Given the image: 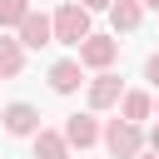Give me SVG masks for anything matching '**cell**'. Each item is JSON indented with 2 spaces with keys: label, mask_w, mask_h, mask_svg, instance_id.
<instances>
[{
  "label": "cell",
  "mask_w": 159,
  "mask_h": 159,
  "mask_svg": "<svg viewBox=\"0 0 159 159\" xmlns=\"http://www.w3.org/2000/svg\"><path fill=\"white\" fill-rule=\"evenodd\" d=\"M149 149H154V154H159V124H154V129H149Z\"/></svg>",
  "instance_id": "16"
},
{
  "label": "cell",
  "mask_w": 159,
  "mask_h": 159,
  "mask_svg": "<svg viewBox=\"0 0 159 159\" xmlns=\"http://www.w3.org/2000/svg\"><path fill=\"white\" fill-rule=\"evenodd\" d=\"M55 40V20H45L40 10H30L25 20H20V45L25 50H40V45H50Z\"/></svg>",
  "instance_id": "7"
},
{
  "label": "cell",
  "mask_w": 159,
  "mask_h": 159,
  "mask_svg": "<svg viewBox=\"0 0 159 159\" xmlns=\"http://www.w3.org/2000/svg\"><path fill=\"white\" fill-rule=\"evenodd\" d=\"M80 84H84V65L80 60H55L50 65V89L55 94H75Z\"/></svg>",
  "instance_id": "8"
},
{
  "label": "cell",
  "mask_w": 159,
  "mask_h": 159,
  "mask_svg": "<svg viewBox=\"0 0 159 159\" xmlns=\"http://www.w3.org/2000/svg\"><path fill=\"white\" fill-rule=\"evenodd\" d=\"M30 15V0H0V30H20V20Z\"/></svg>",
  "instance_id": "13"
},
{
  "label": "cell",
  "mask_w": 159,
  "mask_h": 159,
  "mask_svg": "<svg viewBox=\"0 0 159 159\" xmlns=\"http://www.w3.org/2000/svg\"><path fill=\"white\" fill-rule=\"evenodd\" d=\"M114 55H119V40H114V35H89V40L80 45V65H84V70H94V75H99V70H109V65H114Z\"/></svg>",
  "instance_id": "4"
},
{
  "label": "cell",
  "mask_w": 159,
  "mask_h": 159,
  "mask_svg": "<svg viewBox=\"0 0 159 159\" xmlns=\"http://www.w3.org/2000/svg\"><path fill=\"white\" fill-rule=\"evenodd\" d=\"M109 20H114L119 35L139 30V20H144V0H114V5H109Z\"/></svg>",
  "instance_id": "10"
},
{
  "label": "cell",
  "mask_w": 159,
  "mask_h": 159,
  "mask_svg": "<svg viewBox=\"0 0 159 159\" xmlns=\"http://www.w3.org/2000/svg\"><path fill=\"white\" fill-rule=\"evenodd\" d=\"M35 159H70L65 129H40V134H35Z\"/></svg>",
  "instance_id": "11"
},
{
  "label": "cell",
  "mask_w": 159,
  "mask_h": 159,
  "mask_svg": "<svg viewBox=\"0 0 159 159\" xmlns=\"http://www.w3.org/2000/svg\"><path fill=\"white\" fill-rule=\"evenodd\" d=\"M0 124H5V134H15V139H35V134H40V109L25 104V99H15V104L0 109Z\"/></svg>",
  "instance_id": "3"
},
{
  "label": "cell",
  "mask_w": 159,
  "mask_h": 159,
  "mask_svg": "<svg viewBox=\"0 0 159 159\" xmlns=\"http://www.w3.org/2000/svg\"><path fill=\"white\" fill-rule=\"evenodd\" d=\"M134 159H159V154H134Z\"/></svg>",
  "instance_id": "17"
},
{
  "label": "cell",
  "mask_w": 159,
  "mask_h": 159,
  "mask_svg": "<svg viewBox=\"0 0 159 159\" xmlns=\"http://www.w3.org/2000/svg\"><path fill=\"white\" fill-rule=\"evenodd\" d=\"M119 94H124V84H119V75H109V70H99L94 80H89V109L99 114V109H114L119 104Z\"/></svg>",
  "instance_id": "5"
},
{
  "label": "cell",
  "mask_w": 159,
  "mask_h": 159,
  "mask_svg": "<svg viewBox=\"0 0 159 159\" xmlns=\"http://www.w3.org/2000/svg\"><path fill=\"white\" fill-rule=\"evenodd\" d=\"M144 5H149V10H159V0H144Z\"/></svg>",
  "instance_id": "18"
},
{
  "label": "cell",
  "mask_w": 159,
  "mask_h": 159,
  "mask_svg": "<svg viewBox=\"0 0 159 159\" xmlns=\"http://www.w3.org/2000/svg\"><path fill=\"white\" fill-rule=\"evenodd\" d=\"M55 40H60V45H75V50L89 40V10H84L80 0H70V5L55 10Z\"/></svg>",
  "instance_id": "1"
},
{
  "label": "cell",
  "mask_w": 159,
  "mask_h": 159,
  "mask_svg": "<svg viewBox=\"0 0 159 159\" xmlns=\"http://www.w3.org/2000/svg\"><path fill=\"white\" fill-rule=\"evenodd\" d=\"M80 5H84V10H89V15H94V10H109V5H114V0H80Z\"/></svg>",
  "instance_id": "15"
},
{
  "label": "cell",
  "mask_w": 159,
  "mask_h": 159,
  "mask_svg": "<svg viewBox=\"0 0 159 159\" xmlns=\"http://www.w3.org/2000/svg\"><path fill=\"white\" fill-rule=\"evenodd\" d=\"M144 80H149V84H159V50L144 60Z\"/></svg>",
  "instance_id": "14"
},
{
  "label": "cell",
  "mask_w": 159,
  "mask_h": 159,
  "mask_svg": "<svg viewBox=\"0 0 159 159\" xmlns=\"http://www.w3.org/2000/svg\"><path fill=\"white\" fill-rule=\"evenodd\" d=\"M99 134H104V129H99L94 109H89V114H70V119H65V139H70V149H89Z\"/></svg>",
  "instance_id": "6"
},
{
  "label": "cell",
  "mask_w": 159,
  "mask_h": 159,
  "mask_svg": "<svg viewBox=\"0 0 159 159\" xmlns=\"http://www.w3.org/2000/svg\"><path fill=\"white\" fill-rule=\"evenodd\" d=\"M99 139H104V149H109L114 159H134V154H144V129L129 124V119H109Z\"/></svg>",
  "instance_id": "2"
},
{
  "label": "cell",
  "mask_w": 159,
  "mask_h": 159,
  "mask_svg": "<svg viewBox=\"0 0 159 159\" xmlns=\"http://www.w3.org/2000/svg\"><path fill=\"white\" fill-rule=\"evenodd\" d=\"M154 109H159V104H154Z\"/></svg>",
  "instance_id": "19"
},
{
  "label": "cell",
  "mask_w": 159,
  "mask_h": 159,
  "mask_svg": "<svg viewBox=\"0 0 159 159\" xmlns=\"http://www.w3.org/2000/svg\"><path fill=\"white\" fill-rule=\"evenodd\" d=\"M149 114H154V94H144V89H124V94H119V119L144 124Z\"/></svg>",
  "instance_id": "9"
},
{
  "label": "cell",
  "mask_w": 159,
  "mask_h": 159,
  "mask_svg": "<svg viewBox=\"0 0 159 159\" xmlns=\"http://www.w3.org/2000/svg\"><path fill=\"white\" fill-rule=\"evenodd\" d=\"M20 70H25V45L0 35V80H15Z\"/></svg>",
  "instance_id": "12"
}]
</instances>
